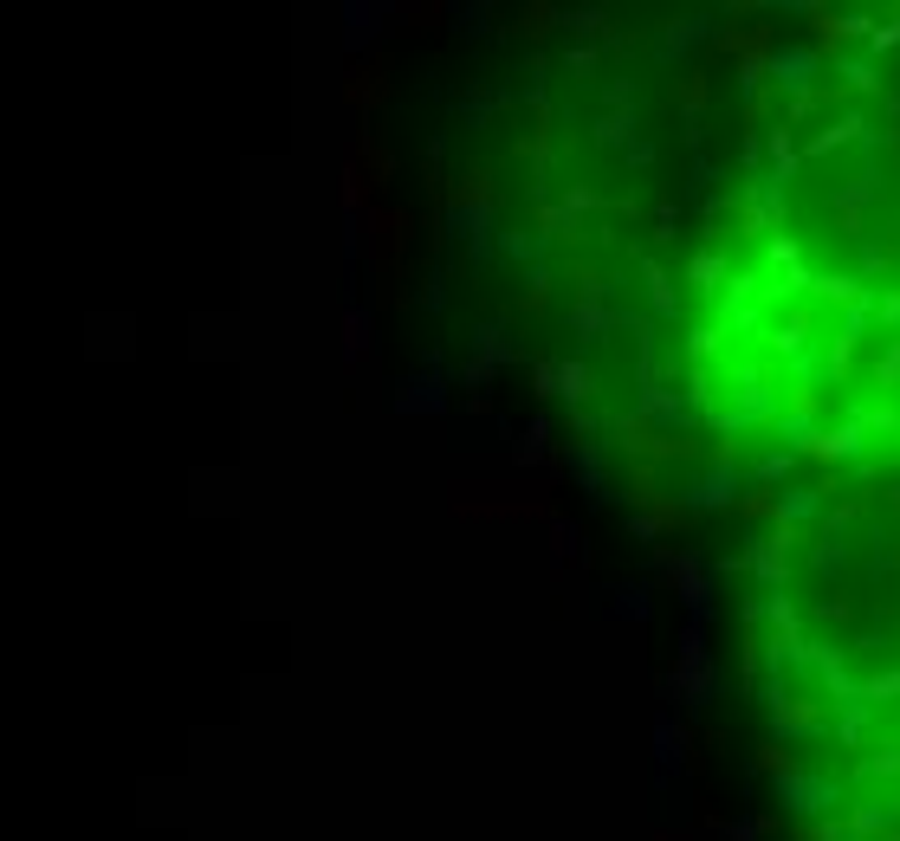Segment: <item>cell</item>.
<instances>
[{
	"mask_svg": "<svg viewBox=\"0 0 900 841\" xmlns=\"http://www.w3.org/2000/svg\"><path fill=\"white\" fill-rule=\"evenodd\" d=\"M713 693H719V667H713V654H706L700 622H687V634H680V667H674V680H667V699L706 706Z\"/></svg>",
	"mask_w": 900,
	"mask_h": 841,
	"instance_id": "6da1fadb",
	"label": "cell"
},
{
	"mask_svg": "<svg viewBox=\"0 0 900 841\" xmlns=\"http://www.w3.org/2000/svg\"><path fill=\"white\" fill-rule=\"evenodd\" d=\"M739 227H745V233H771V240H777V227H784V182H771V175L745 182V195H739Z\"/></svg>",
	"mask_w": 900,
	"mask_h": 841,
	"instance_id": "7a4b0ae2",
	"label": "cell"
},
{
	"mask_svg": "<svg viewBox=\"0 0 900 841\" xmlns=\"http://www.w3.org/2000/svg\"><path fill=\"white\" fill-rule=\"evenodd\" d=\"M777 796H784L797 816H823V809L842 803L836 777H816V770H790V777H777Z\"/></svg>",
	"mask_w": 900,
	"mask_h": 841,
	"instance_id": "3957f363",
	"label": "cell"
},
{
	"mask_svg": "<svg viewBox=\"0 0 900 841\" xmlns=\"http://www.w3.org/2000/svg\"><path fill=\"white\" fill-rule=\"evenodd\" d=\"M790 544H797V537H790V525H777L771 537H765V544H745L739 550V570H752L758 576V583H765L771 589V596H777V589H784V570H790Z\"/></svg>",
	"mask_w": 900,
	"mask_h": 841,
	"instance_id": "277c9868",
	"label": "cell"
},
{
	"mask_svg": "<svg viewBox=\"0 0 900 841\" xmlns=\"http://www.w3.org/2000/svg\"><path fill=\"white\" fill-rule=\"evenodd\" d=\"M667 576H674V589H680V602H687V615L693 622H706L713 615V576H706V563L700 557H667Z\"/></svg>",
	"mask_w": 900,
	"mask_h": 841,
	"instance_id": "5b68a950",
	"label": "cell"
},
{
	"mask_svg": "<svg viewBox=\"0 0 900 841\" xmlns=\"http://www.w3.org/2000/svg\"><path fill=\"white\" fill-rule=\"evenodd\" d=\"M816 65H823V52H816V46H777V52H771V78L790 91V98H803V91H810Z\"/></svg>",
	"mask_w": 900,
	"mask_h": 841,
	"instance_id": "8992f818",
	"label": "cell"
},
{
	"mask_svg": "<svg viewBox=\"0 0 900 841\" xmlns=\"http://www.w3.org/2000/svg\"><path fill=\"white\" fill-rule=\"evenodd\" d=\"M803 453H810V460H829V466H836V460H855V453H862V421L849 415V427H816Z\"/></svg>",
	"mask_w": 900,
	"mask_h": 841,
	"instance_id": "52a82bcc",
	"label": "cell"
},
{
	"mask_svg": "<svg viewBox=\"0 0 900 841\" xmlns=\"http://www.w3.org/2000/svg\"><path fill=\"white\" fill-rule=\"evenodd\" d=\"M687 764V732H680V719H661L654 725V777H674V770Z\"/></svg>",
	"mask_w": 900,
	"mask_h": 841,
	"instance_id": "ba28073f",
	"label": "cell"
},
{
	"mask_svg": "<svg viewBox=\"0 0 900 841\" xmlns=\"http://www.w3.org/2000/svg\"><path fill=\"white\" fill-rule=\"evenodd\" d=\"M823 492L829 486H790V492H777V525H803V518H816V512H823Z\"/></svg>",
	"mask_w": 900,
	"mask_h": 841,
	"instance_id": "9c48e42d",
	"label": "cell"
},
{
	"mask_svg": "<svg viewBox=\"0 0 900 841\" xmlns=\"http://www.w3.org/2000/svg\"><path fill=\"white\" fill-rule=\"evenodd\" d=\"M687 285H693V292H719V285H732L726 279V253H719V246H700V253L687 259Z\"/></svg>",
	"mask_w": 900,
	"mask_h": 841,
	"instance_id": "30bf717a",
	"label": "cell"
},
{
	"mask_svg": "<svg viewBox=\"0 0 900 841\" xmlns=\"http://www.w3.org/2000/svg\"><path fill=\"white\" fill-rule=\"evenodd\" d=\"M862 130H868V123H862V117H855V110H849V117H836V123H829L823 136H810V156H829V149L855 143V136H862Z\"/></svg>",
	"mask_w": 900,
	"mask_h": 841,
	"instance_id": "8fae6325",
	"label": "cell"
},
{
	"mask_svg": "<svg viewBox=\"0 0 900 841\" xmlns=\"http://www.w3.org/2000/svg\"><path fill=\"white\" fill-rule=\"evenodd\" d=\"M803 343H810V311H797L790 324L771 330V350H777V356H803Z\"/></svg>",
	"mask_w": 900,
	"mask_h": 841,
	"instance_id": "7c38bea8",
	"label": "cell"
},
{
	"mask_svg": "<svg viewBox=\"0 0 900 841\" xmlns=\"http://www.w3.org/2000/svg\"><path fill=\"white\" fill-rule=\"evenodd\" d=\"M765 149H771V182H790V169H797V143H790V130H771Z\"/></svg>",
	"mask_w": 900,
	"mask_h": 841,
	"instance_id": "4fadbf2b",
	"label": "cell"
},
{
	"mask_svg": "<svg viewBox=\"0 0 900 841\" xmlns=\"http://www.w3.org/2000/svg\"><path fill=\"white\" fill-rule=\"evenodd\" d=\"M765 259H771V272H777V279H784V272H797V266H803V246L790 240V233H777V240L765 246Z\"/></svg>",
	"mask_w": 900,
	"mask_h": 841,
	"instance_id": "5bb4252c",
	"label": "cell"
},
{
	"mask_svg": "<svg viewBox=\"0 0 900 841\" xmlns=\"http://www.w3.org/2000/svg\"><path fill=\"white\" fill-rule=\"evenodd\" d=\"M557 382H564L570 402H590V395H596V376H590L583 363H564V369H557Z\"/></svg>",
	"mask_w": 900,
	"mask_h": 841,
	"instance_id": "9a60e30c",
	"label": "cell"
},
{
	"mask_svg": "<svg viewBox=\"0 0 900 841\" xmlns=\"http://www.w3.org/2000/svg\"><path fill=\"white\" fill-rule=\"evenodd\" d=\"M875 389L881 395H900V337L881 350V363H875Z\"/></svg>",
	"mask_w": 900,
	"mask_h": 841,
	"instance_id": "2e32d148",
	"label": "cell"
},
{
	"mask_svg": "<svg viewBox=\"0 0 900 841\" xmlns=\"http://www.w3.org/2000/svg\"><path fill=\"white\" fill-rule=\"evenodd\" d=\"M642 279H648V292H654V311H674V285H667V272L654 266V259L642 266Z\"/></svg>",
	"mask_w": 900,
	"mask_h": 841,
	"instance_id": "e0dca14e",
	"label": "cell"
},
{
	"mask_svg": "<svg viewBox=\"0 0 900 841\" xmlns=\"http://www.w3.org/2000/svg\"><path fill=\"white\" fill-rule=\"evenodd\" d=\"M900 693V667L894 673H875V680H862V699L868 706H881V699H894Z\"/></svg>",
	"mask_w": 900,
	"mask_h": 841,
	"instance_id": "ac0fdd59",
	"label": "cell"
},
{
	"mask_svg": "<svg viewBox=\"0 0 900 841\" xmlns=\"http://www.w3.org/2000/svg\"><path fill=\"white\" fill-rule=\"evenodd\" d=\"M842 78H849L855 91H875V85H881V78H875V65H868V59H842Z\"/></svg>",
	"mask_w": 900,
	"mask_h": 841,
	"instance_id": "d6986e66",
	"label": "cell"
},
{
	"mask_svg": "<svg viewBox=\"0 0 900 841\" xmlns=\"http://www.w3.org/2000/svg\"><path fill=\"white\" fill-rule=\"evenodd\" d=\"M713 350H719V330H713V324H706V330H693V337H687V356H693V363H706Z\"/></svg>",
	"mask_w": 900,
	"mask_h": 841,
	"instance_id": "ffe728a7",
	"label": "cell"
},
{
	"mask_svg": "<svg viewBox=\"0 0 900 841\" xmlns=\"http://www.w3.org/2000/svg\"><path fill=\"white\" fill-rule=\"evenodd\" d=\"M376 98H383L376 72H357V78H350V104H376Z\"/></svg>",
	"mask_w": 900,
	"mask_h": 841,
	"instance_id": "44dd1931",
	"label": "cell"
},
{
	"mask_svg": "<svg viewBox=\"0 0 900 841\" xmlns=\"http://www.w3.org/2000/svg\"><path fill=\"white\" fill-rule=\"evenodd\" d=\"M616 615H642L648 622V589H616Z\"/></svg>",
	"mask_w": 900,
	"mask_h": 841,
	"instance_id": "7402d4cb",
	"label": "cell"
},
{
	"mask_svg": "<svg viewBox=\"0 0 900 841\" xmlns=\"http://www.w3.org/2000/svg\"><path fill=\"white\" fill-rule=\"evenodd\" d=\"M765 829H771V816H752V822H732V829H726V841H765Z\"/></svg>",
	"mask_w": 900,
	"mask_h": 841,
	"instance_id": "603a6c76",
	"label": "cell"
},
{
	"mask_svg": "<svg viewBox=\"0 0 900 841\" xmlns=\"http://www.w3.org/2000/svg\"><path fill=\"white\" fill-rule=\"evenodd\" d=\"M894 46H900V20H888V26L868 33V52H894Z\"/></svg>",
	"mask_w": 900,
	"mask_h": 841,
	"instance_id": "cb8c5ba5",
	"label": "cell"
},
{
	"mask_svg": "<svg viewBox=\"0 0 900 841\" xmlns=\"http://www.w3.org/2000/svg\"><path fill=\"white\" fill-rule=\"evenodd\" d=\"M577 330H590V337H596V330H609V311H596V305H577Z\"/></svg>",
	"mask_w": 900,
	"mask_h": 841,
	"instance_id": "d4e9b609",
	"label": "cell"
},
{
	"mask_svg": "<svg viewBox=\"0 0 900 841\" xmlns=\"http://www.w3.org/2000/svg\"><path fill=\"white\" fill-rule=\"evenodd\" d=\"M706 104V85H700V78H693V85H680V110H700Z\"/></svg>",
	"mask_w": 900,
	"mask_h": 841,
	"instance_id": "484cf974",
	"label": "cell"
},
{
	"mask_svg": "<svg viewBox=\"0 0 900 841\" xmlns=\"http://www.w3.org/2000/svg\"><path fill=\"white\" fill-rule=\"evenodd\" d=\"M881 324H900V292H888V298H881Z\"/></svg>",
	"mask_w": 900,
	"mask_h": 841,
	"instance_id": "4316f807",
	"label": "cell"
}]
</instances>
